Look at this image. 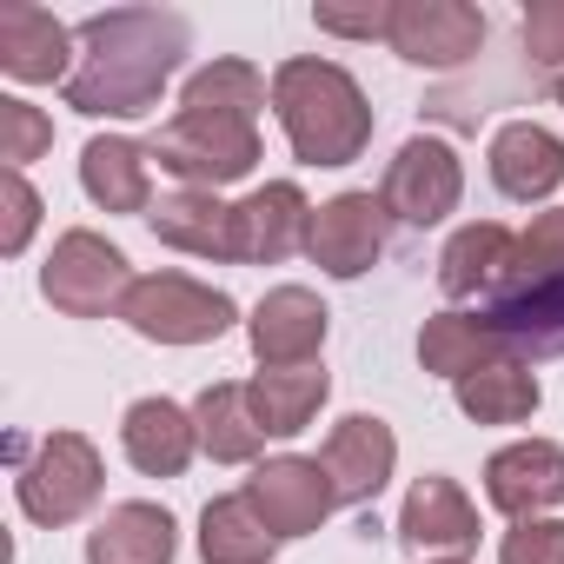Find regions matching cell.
I'll return each instance as SVG.
<instances>
[{"label": "cell", "instance_id": "cell-1", "mask_svg": "<svg viewBox=\"0 0 564 564\" xmlns=\"http://www.w3.org/2000/svg\"><path fill=\"white\" fill-rule=\"evenodd\" d=\"M186 61V21L166 8H113L80 28L67 107L87 120H147Z\"/></svg>", "mask_w": 564, "mask_h": 564}, {"label": "cell", "instance_id": "cell-2", "mask_svg": "<svg viewBox=\"0 0 564 564\" xmlns=\"http://www.w3.org/2000/svg\"><path fill=\"white\" fill-rule=\"evenodd\" d=\"M272 113L286 127V147L300 166H352L372 147V100L366 87L319 54L272 67Z\"/></svg>", "mask_w": 564, "mask_h": 564}, {"label": "cell", "instance_id": "cell-3", "mask_svg": "<svg viewBox=\"0 0 564 564\" xmlns=\"http://www.w3.org/2000/svg\"><path fill=\"white\" fill-rule=\"evenodd\" d=\"M147 153H153L160 173H173L186 193H219V186H232V180H246V173L259 166V120L180 107V113L147 140Z\"/></svg>", "mask_w": 564, "mask_h": 564}, {"label": "cell", "instance_id": "cell-4", "mask_svg": "<svg viewBox=\"0 0 564 564\" xmlns=\"http://www.w3.org/2000/svg\"><path fill=\"white\" fill-rule=\"evenodd\" d=\"M100 491H107V465H100V445H94L87 432H47V438L21 458V471H14L21 511H28L34 524H47V531L87 518V511L100 505Z\"/></svg>", "mask_w": 564, "mask_h": 564}, {"label": "cell", "instance_id": "cell-5", "mask_svg": "<svg viewBox=\"0 0 564 564\" xmlns=\"http://www.w3.org/2000/svg\"><path fill=\"white\" fill-rule=\"evenodd\" d=\"M120 319H127L140 339H153V346H206V339L232 333L239 306H232L219 286H206V279H186V272H140L133 286H127V300H120Z\"/></svg>", "mask_w": 564, "mask_h": 564}, {"label": "cell", "instance_id": "cell-6", "mask_svg": "<svg viewBox=\"0 0 564 564\" xmlns=\"http://www.w3.org/2000/svg\"><path fill=\"white\" fill-rule=\"evenodd\" d=\"M133 265H127V252L107 239V232H94V226H74V232H61L54 239V252H47V265H41V293H47V306L54 313H67V319H120V300H127V286H133Z\"/></svg>", "mask_w": 564, "mask_h": 564}, {"label": "cell", "instance_id": "cell-7", "mask_svg": "<svg viewBox=\"0 0 564 564\" xmlns=\"http://www.w3.org/2000/svg\"><path fill=\"white\" fill-rule=\"evenodd\" d=\"M239 491H246V505L265 518V531H272L279 544L319 531V524L339 511V491H333L326 465H319V458H300V452L259 458V465H252V478H246Z\"/></svg>", "mask_w": 564, "mask_h": 564}, {"label": "cell", "instance_id": "cell-8", "mask_svg": "<svg viewBox=\"0 0 564 564\" xmlns=\"http://www.w3.org/2000/svg\"><path fill=\"white\" fill-rule=\"evenodd\" d=\"M379 199H386V213L405 219V226H438V219L458 213V199H465V160H458L438 133H412V140L392 153V166H386V180H379Z\"/></svg>", "mask_w": 564, "mask_h": 564}, {"label": "cell", "instance_id": "cell-9", "mask_svg": "<svg viewBox=\"0 0 564 564\" xmlns=\"http://www.w3.org/2000/svg\"><path fill=\"white\" fill-rule=\"evenodd\" d=\"M386 47L412 67L452 74L485 47V14L465 8V0H392V34Z\"/></svg>", "mask_w": 564, "mask_h": 564}, {"label": "cell", "instance_id": "cell-10", "mask_svg": "<svg viewBox=\"0 0 564 564\" xmlns=\"http://www.w3.org/2000/svg\"><path fill=\"white\" fill-rule=\"evenodd\" d=\"M386 199L379 193H333L326 206H313V232H306V259L333 279H359L379 265L386 252Z\"/></svg>", "mask_w": 564, "mask_h": 564}, {"label": "cell", "instance_id": "cell-11", "mask_svg": "<svg viewBox=\"0 0 564 564\" xmlns=\"http://www.w3.org/2000/svg\"><path fill=\"white\" fill-rule=\"evenodd\" d=\"M326 333H333V313L313 286H272L246 319V339H252L259 366H319Z\"/></svg>", "mask_w": 564, "mask_h": 564}, {"label": "cell", "instance_id": "cell-12", "mask_svg": "<svg viewBox=\"0 0 564 564\" xmlns=\"http://www.w3.org/2000/svg\"><path fill=\"white\" fill-rule=\"evenodd\" d=\"M485 498L511 524L544 518L551 505H564V445L557 438H518V445L491 452L485 458Z\"/></svg>", "mask_w": 564, "mask_h": 564}, {"label": "cell", "instance_id": "cell-13", "mask_svg": "<svg viewBox=\"0 0 564 564\" xmlns=\"http://www.w3.org/2000/svg\"><path fill=\"white\" fill-rule=\"evenodd\" d=\"M74 47L80 34H67L47 8H28V0H8L0 8V74L21 80V87H67L74 80Z\"/></svg>", "mask_w": 564, "mask_h": 564}, {"label": "cell", "instance_id": "cell-14", "mask_svg": "<svg viewBox=\"0 0 564 564\" xmlns=\"http://www.w3.org/2000/svg\"><path fill=\"white\" fill-rule=\"evenodd\" d=\"M319 465H326V478H333L339 505H372V498L392 485V471H399V438H392V425H386V419L352 412V419H339V425L326 432Z\"/></svg>", "mask_w": 564, "mask_h": 564}, {"label": "cell", "instance_id": "cell-15", "mask_svg": "<svg viewBox=\"0 0 564 564\" xmlns=\"http://www.w3.org/2000/svg\"><path fill=\"white\" fill-rule=\"evenodd\" d=\"M399 538H405L412 551H425V557H465V551H478V505L465 498L458 478L425 471V478L405 491Z\"/></svg>", "mask_w": 564, "mask_h": 564}, {"label": "cell", "instance_id": "cell-16", "mask_svg": "<svg viewBox=\"0 0 564 564\" xmlns=\"http://www.w3.org/2000/svg\"><path fill=\"white\" fill-rule=\"evenodd\" d=\"M491 186L518 206H544L564 186V140L538 120H505L491 133Z\"/></svg>", "mask_w": 564, "mask_h": 564}, {"label": "cell", "instance_id": "cell-17", "mask_svg": "<svg viewBox=\"0 0 564 564\" xmlns=\"http://www.w3.org/2000/svg\"><path fill=\"white\" fill-rule=\"evenodd\" d=\"M232 206H239V259L246 265H279L313 232V199L293 180H265V186H252Z\"/></svg>", "mask_w": 564, "mask_h": 564}, {"label": "cell", "instance_id": "cell-18", "mask_svg": "<svg viewBox=\"0 0 564 564\" xmlns=\"http://www.w3.org/2000/svg\"><path fill=\"white\" fill-rule=\"evenodd\" d=\"M511 265H518V232L498 219H471L438 252V286L445 300H498Z\"/></svg>", "mask_w": 564, "mask_h": 564}, {"label": "cell", "instance_id": "cell-19", "mask_svg": "<svg viewBox=\"0 0 564 564\" xmlns=\"http://www.w3.org/2000/svg\"><path fill=\"white\" fill-rule=\"evenodd\" d=\"M153 239L173 246V252H193V259H239V206L219 199V193H166L153 199L147 213Z\"/></svg>", "mask_w": 564, "mask_h": 564}, {"label": "cell", "instance_id": "cell-20", "mask_svg": "<svg viewBox=\"0 0 564 564\" xmlns=\"http://www.w3.org/2000/svg\"><path fill=\"white\" fill-rule=\"evenodd\" d=\"M120 452L147 478H180L193 465V452H199V425L173 399H133L127 419H120Z\"/></svg>", "mask_w": 564, "mask_h": 564}, {"label": "cell", "instance_id": "cell-21", "mask_svg": "<svg viewBox=\"0 0 564 564\" xmlns=\"http://www.w3.org/2000/svg\"><path fill=\"white\" fill-rule=\"evenodd\" d=\"M80 193L100 213H153V153L127 133H94L80 147Z\"/></svg>", "mask_w": 564, "mask_h": 564}, {"label": "cell", "instance_id": "cell-22", "mask_svg": "<svg viewBox=\"0 0 564 564\" xmlns=\"http://www.w3.org/2000/svg\"><path fill=\"white\" fill-rule=\"evenodd\" d=\"M180 557V524L166 505L127 498L107 505V518L87 531V564H173Z\"/></svg>", "mask_w": 564, "mask_h": 564}, {"label": "cell", "instance_id": "cell-23", "mask_svg": "<svg viewBox=\"0 0 564 564\" xmlns=\"http://www.w3.org/2000/svg\"><path fill=\"white\" fill-rule=\"evenodd\" d=\"M326 399H333V372L326 366H259L246 379V405H252L265 438H300L319 419Z\"/></svg>", "mask_w": 564, "mask_h": 564}, {"label": "cell", "instance_id": "cell-24", "mask_svg": "<svg viewBox=\"0 0 564 564\" xmlns=\"http://www.w3.org/2000/svg\"><path fill=\"white\" fill-rule=\"evenodd\" d=\"M511 346H505V333L485 319V313H432L425 326H419V366L432 372V379H471L478 366H491V359H505Z\"/></svg>", "mask_w": 564, "mask_h": 564}, {"label": "cell", "instance_id": "cell-25", "mask_svg": "<svg viewBox=\"0 0 564 564\" xmlns=\"http://www.w3.org/2000/svg\"><path fill=\"white\" fill-rule=\"evenodd\" d=\"M452 392H458V412H465L471 425H524V419L538 412V399H544L538 372H531L518 352H505V359L478 366V372H471V379H458Z\"/></svg>", "mask_w": 564, "mask_h": 564}, {"label": "cell", "instance_id": "cell-26", "mask_svg": "<svg viewBox=\"0 0 564 564\" xmlns=\"http://www.w3.org/2000/svg\"><path fill=\"white\" fill-rule=\"evenodd\" d=\"M193 425H199V452L213 465H252L265 452V432L246 405V386H206L193 399Z\"/></svg>", "mask_w": 564, "mask_h": 564}, {"label": "cell", "instance_id": "cell-27", "mask_svg": "<svg viewBox=\"0 0 564 564\" xmlns=\"http://www.w3.org/2000/svg\"><path fill=\"white\" fill-rule=\"evenodd\" d=\"M272 551H279V538L246 505V491L206 498V511H199V557L206 564H272Z\"/></svg>", "mask_w": 564, "mask_h": 564}, {"label": "cell", "instance_id": "cell-28", "mask_svg": "<svg viewBox=\"0 0 564 564\" xmlns=\"http://www.w3.org/2000/svg\"><path fill=\"white\" fill-rule=\"evenodd\" d=\"M265 74L252 67V61H213V67H199L186 87H180V107H193V113H239V120H259V107H265Z\"/></svg>", "mask_w": 564, "mask_h": 564}, {"label": "cell", "instance_id": "cell-29", "mask_svg": "<svg viewBox=\"0 0 564 564\" xmlns=\"http://www.w3.org/2000/svg\"><path fill=\"white\" fill-rule=\"evenodd\" d=\"M54 147V120L34 107V100H0V160H8V173H28L41 153Z\"/></svg>", "mask_w": 564, "mask_h": 564}, {"label": "cell", "instance_id": "cell-30", "mask_svg": "<svg viewBox=\"0 0 564 564\" xmlns=\"http://www.w3.org/2000/svg\"><path fill=\"white\" fill-rule=\"evenodd\" d=\"M41 213H47V206H41V193L28 186V173H0V252H8V259L28 252Z\"/></svg>", "mask_w": 564, "mask_h": 564}, {"label": "cell", "instance_id": "cell-31", "mask_svg": "<svg viewBox=\"0 0 564 564\" xmlns=\"http://www.w3.org/2000/svg\"><path fill=\"white\" fill-rule=\"evenodd\" d=\"M498 564H564V518H518L498 538Z\"/></svg>", "mask_w": 564, "mask_h": 564}, {"label": "cell", "instance_id": "cell-32", "mask_svg": "<svg viewBox=\"0 0 564 564\" xmlns=\"http://www.w3.org/2000/svg\"><path fill=\"white\" fill-rule=\"evenodd\" d=\"M313 28H319V34H339V41H386V34H392V0H366V8L319 0V8H313Z\"/></svg>", "mask_w": 564, "mask_h": 564}, {"label": "cell", "instance_id": "cell-33", "mask_svg": "<svg viewBox=\"0 0 564 564\" xmlns=\"http://www.w3.org/2000/svg\"><path fill=\"white\" fill-rule=\"evenodd\" d=\"M518 41L538 67H564V0H531L518 21Z\"/></svg>", "mask_w": 564, "mask_h": 564}, {"label": "cell", "instance_id": "cell-34", "mask_svg": "<svg viewBox=\"0 0 564 564\" xmlns=\"http://www.w3.org/2000/svg\"><path fill=\"white\" fill-rule=\"evenodd\" d=\"M551 100H557V107H564V74H557V80H551Z\"/></svg>", "mask_w": 564, "mask_h": 564}, {"label": "cell", "instance_id": "cell-35", "mask_svg": "<svg viewBox=\"0 0 564 564\" xmlns=\"http://www.w3.org/2000/svg\"><path fill=\"white\" fill-rule=\"evenodd\" d=\"M425 564H465V557H425Z\"/></svg>", "mask_w": 564, "mask_h": 564}]
</instances>
